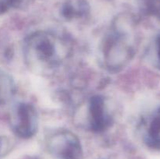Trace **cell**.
Instances as JSON below:
<instances>
[{"label": "cell", "instance_id": "cell-1", "mask_svg": "<svg viewBox=\"0 0 160 159\" xmlns=\"http://www.w3.org/2000/svg\"><path fill=\"white\" fill-rule=\"evenodd\" d=\"M23 49L28 66L36 73L48 74L68 59L72 43L68 37L52 31H38L25 39Z\"/></svg>", "mask_w": 160, "mask_h": 159}, {"label": "cell", "instance_id": "cell-2", "mask_svg": "<svg viewBox=\"0 0 160 159\" xmlns=\"http://www.w3.org/2000/svg\"><path fill=\"white\" fill-rule=\"evenodd\" d=\"M135 51L134 22L127 15L118 16L100 45L102 66L112 73L120 71L132 60Z\"/></svg>", "mask_w": 160, "mask_h": 159}, {"label": "cell", "instance_id": "cell-3", "mask_svg": "<svg viewBox=\"0 0 160 159\" xmlns=\"http://www.w3.org/2000/svg\"><path fill=\"white\" fill-rule=\"evenodd\" d=\"M9 124L17 137L28 139L35 135L38 129V115L34 105L19 102L12 107L9 115Z\"/></svg>", "mask_w": 160, "mask_h": 159}, {"label": "cell", "instance_id": "cell-4", "mask_svg": "<svg viewBox=\"0 0 160 159\" xmlns=\"http://www.w3.org/2000/svg\"><path fill=\"white\" fill-rule=\"evenodd\" d=\"M47 147L57 159H82L83 150L79 138L67 129L58 130L49 136Z\"/></svg>", "mask_w": 160, "mask_h": 159}, {"label": "cell", "instance_id": "cell-5", "mask_svg": "<svg viewBox=\"0 0 160 159\" xmlns=\"http://www.w3.org/2000/svg\"><path fill=\"white\" fill-rule=\"evenodd\" d=\"M84 111L86 127L92 132H104L113 123L107 99L102 95L92 96L86 104Z\"/></svg>", "mask_w": 160, "mask_h": 159}, {"label": "cell", "instance_id": "cell-6", "mask_svg": "<svg viewBox=\"0 0 160 159\" xmlns=\"http://www.w3.org/2000/svg\"><path fill=\"white\" fill-rule=\"evenodd\" d=\"M143 140L151 149L160 151V106L143 123Z\"/></svg>", "mask_w": 160, "mask_h": 159}, {"label": "cell", "instance_id": "cell-7", "mask_svg": "<svg viewBox=\"0 0 160 159\" xmlns=\"http://www.w3.org/2000/svg\"><path fill=\"white\" fill-rule=\"evenodd\" d=\"M15 91L16 84L12 76L0 70V105L8 102L15 94Z\"/></svg>", "mask_w": 160, "mask_h": 159}, {"label": "cell", "instance_id": "cell-8", "mask_svg": "<svg viewBox=\"0 0 160 159\" xmlns=\"http://www.w3.org/2000/svg\"><path fill=\"white\" fill-rule=\"evenodd\" d=\"M142 11L146 14L160 17V0H138Z\"/></svg>", "mask_w": 160, "mask_h": 159}, {"label": "cell", "instance_id": "cell-9", "mask_svg": "<svg viewBox=\"0 0 160 159\" xmlns=\"http://www.w3.org/2000/svg\"><path fill=\"white\" fill-rule=\"evenodd\" d=\"M155 55H156V60L157 67L160 70V33L156 37L155 41Z\"/></svg>", "mask_w": 160, "mask_h": 159}, {"label": "cell", "instance_id": "cell-10", "mask_svg": "<svg viewBox=\"0 0 160 159\" xmlns=\"http://www.w3.org/2000/svg\"><path fill=\"white\" fill-rule=\"evenodd\" d=\"M4 143H6L4 138L2 137H0V155L2 154V150L3 146H4Z\"/></svg>", "mask_w": 160, "mask_h": 159}]
</instances>
